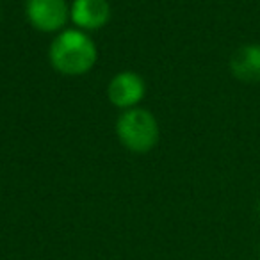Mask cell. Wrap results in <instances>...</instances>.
I'll list each match as a JSON object with an SVG mask.
<instances>
[{"instance_id": "3957f363", "label": "cell", "mask_w": 260, "mask_h": 260, "mask_svg": "<svg viewBox=\"0 0 260 260\" xmlns=\"http://www.w3.org/2000/svg\"><path fill=\"white\" fill-rule=\"evenodd\" d=\"M25 16L41 32H57L68 23L70 6L66 0H27Z\"/></svg>"}, {"instance_id": "277c9868", "label": "cell", "mask_w": 260, "mask_h": 260, "mask_svg": "<svg viewBox=\"0 0 260 260\" xmlns=\"http://www.w3.org/2000/svg\"><path fill=\"white\" fill-rule=\"evenodd\" d=\"M146 93L145 80L134 72H119L111 79L107 96L112 105L123 109H134Z\"/></svg>"}, {"instance_id": "5b68a950", "label": "cell", "mask_w": 260, "mask_h": 260, "mask_svg": "<svg viewBox=\"0 0 260 260\" xmlns=\"http://www.w3.org/2000/svg\"><path fill=\"white\" fill-rule=\"evenodd\" d=\"M70 20L80 30L102 29L111 20V6L107 0H73Z\"/></svg>"}, {"instance_id": "7a4b0ae2", "label": "cell", "mask_w": 260, "mask_h": 260, "mask_svg": "<svg viewBox=\"0 0 260 260\" xmlns=\"http://www.w3.org/2000/svg\"><path fill=\"white\" fill-rule=\"evenodd\" d=\"M116 134L126 150L146 153L159 141V125L155 116L146 109H126L116 121Z\"/></svg>"}, {"instance_id": "52a82bcc", "label": "cell", "mask_w": 260, "mask_h": 260, "mask_svg": "<svg viewBox=\"0 0 260 260\" xmlns=\"http://www.w3.org/2000/svg\"><path fill=\"white\" fill-rule=\"evenodd\" d=\"M256 210H258V216H260V198H258V205H256Z\"/></svg>"}, {"instance_id": "6da1fadb", "label": "cell", "mask_w": 260, "mask_h": 260, "mask_svg": "<svg viewBox=\"0 0 260 260\" xmlns=\"http://www.w3.org/2000/svg\"><path fill=\"white\" fill-rule=\"evenodd\" d=\"M48 57L55 72L77 77L84 75L93 68L98 50L86 30L66 29L52 41Z\"/></svg>"}, {"instance_id": "8992f818", "label": "cell", "mask_w": 260, "mask_h": 260, "mask_svg": "<svg viewBox=\"0 0 260 260\" xmlns=\"http://www.w3.org/2000/svg\"><path fill=\"white\" fill-rule=\"evenodd\" d=\"M230 72L244 84L260 82V45L248 43L239 47L230 57Z\"/></svg>"}]
</instances>
